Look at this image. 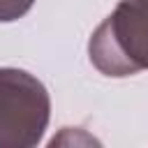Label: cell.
Listing matches in <instances>:
<instances>
[{"mask_svg":"<svg viewBox=\"0 0 148 148\" xmlns=\"http://www.w3.org/2000/svg\"><path fill=\"white\" fill-rule=\"evenodd\" d=\"M51 118L44 83L25 69L0 67V148L37 146Z\"/></svg>","mask_w":148,"mask_h":148,"instance_id":"obj_2","label":"cell"},{"mask_svg":"<svg viewBox=\"0 0 148 148\" xmlns=\"http://www.w3.org/2000/svg\"><path fill=\"white\" fill-rule=\"evenodd\" d=\"M132 2H136V5H139V7H141L146 14H148V0H132Z\"/></svg>","mask_w":148,"mask_h":148,"instance_id":"obj_4","label":"cell"},{"mask_svg":"<svg viewBox=\"0 0 148 148\" xmlns=\"http://www.w3.org/2000/svg\"><path fill=\"white\" fill-rule=\"evenodd\" d=\"M90 62L106 76H132L148 69V14L132 0L97 25L88 42Z\"/></svg>","mask_w":148,"mask_h":148,"instance_id":"obj_1","label":"cell"},{"mask_svg":"<svg viewBox=\"0 0 148 148\" xmlns=\"http://www.w3.org/2000/svg\"><path fill=\"white\" fill-rule=\"evenodd\" d=\"M35 0H0V23H12L30 12Z\"/></svg>","mask_w":148,"mask_h":148,"instance_id":"obj_3","label":"cell"}]
</instances>
